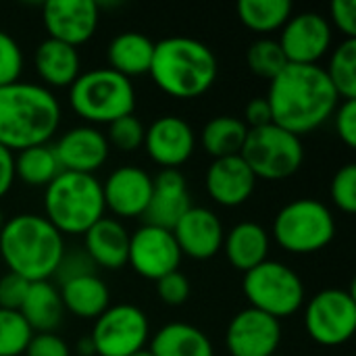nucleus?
Returning <instances> with one entry per match:
<instances>
[{
	"mask_svg": "<svg viewBox=\"0 0 356 356\" xmlns=\"http://www.w3.org/2000/svg\"><path fill=\"white\" fill-rule=\"evenodd\" d=\"M267 102L273 123L302 138L330 121L340 98L321 65H286L271 79Z\"/></svg>",
	"mask_w": 356,
	"mask_h": 356,
	"instance_id": "f257e3e1",
	"label": "nucleus"
},
{
	"mask_svg": "<svg viewBox=\"0 0 356 356\" xmlns=\"http://www.w3.org/2000/svg\"><path fill=\"white\" fill-rule=\"evenodd\" d=\"M60 125V104L52 90L15 81L0 88V144L10 152L48 144Z\"/></svg>",
	"mask_w": 356,
	"mask_h": 356,
	"instance_id": "f03ea898",
	"label": "nucleus"
},
{
	"mask_svg": "<svg viewBox=\"0 0 356 356\" xmlns=\"http://www.w3.org/2000/svg\"><path fill=\"white\" fill-rule=\"evenodd\" d=\"M63 234L35 213H21L4 221L0 229V257L10 273L29 284L50 282L65 257Z\"/></svg>",
	"mask_w": 356,
	"mask_h": 356,
	"instance_id": "7ed1b4c3",
	"label": "nucleus"
},
{
	"mask_svg": "<svg viewBox=\"0 0 356 356\" xmlns=\"http://www.w3.org/2000/svg\"><path fill=\"white\" fill-rule=\"evenodd\" d=\"M217 73V56L200 40L171 35L154 44L148 75L167 96L179 100L198 98L213 88Z\"/></svg>",
	"mask_w": 356,
	"mask_h": 356,
	"instance_id": "20e7f679",
	"label": "nucleus"
},
{
	"mask_svg": "<svg viewBox=\"0 0 356 356\" xmlns=\"http://www.w3.org/2000/svg\"><path fill=\"white\" fill-rule=\"evenodd\" d=\"M104 211L102 181L96 175L60 171L44 188V217L60 234L83 236Z\"/></svg>",
	"mask_w": 356,
	"mask_h": 356,
	"instance_id": "39448f33",
	"label": "nucleus"
},
{
	"mask_svg": "<svg viewBox=\"0 0 356 356\" xmlns=\"http://www.w3.org/2000/svg\"><path fill=\"white\" fill-rule=\"evenodd\" d=\"M69 104L88 125H108L121 117L134 115L136 88L121 73L98 67L79 77L69 88Z\"/></svg>",
	"mask_w": 356,
	"mask_h": 356,
	"instance_id": "423d86ee",
	"label": "nucleus"
},
{
	"mask_svg": "<svg viewBox=\"0 0 356 356\" xmlns=\"http://www.w3.org/2000/svg\"><path fill=\"white\" fill-rule=\"evenodd\" d=\"M334 236V213L317 198H296L273 219V240L290 254H315L327 248Z\"/></svg>",
	"mask_w": 356,
	"mask_h": 356,
	"instance_id": "0eeeda50",
	"label": "nucleus"
},
{
	"mask_svg": "<svg viewBox=\"0 0 356 356\" xmlns=\"http://www.w3.org/2000/svg\"><path fill=\"white\" fill-rule=\"evenodd\" d=\"M242 292L257 309L273 319H286L305 307V284L294 269L280 261H265L244 273Z\"/></svg>",
	"mask_w": 356,
	"mask_h": 356,
	"instance_id": "6e6552de",
	"label": "nucleus"
},
{
	"mask_svg": "<svg viewBox=\"0 0 356 356\" xmlns=\"http://www.w3.org/2000/svg\"><path fill=\"white\" fill-rule=\"evenodd\" d=\"M257 179L282 181L298 173L305 163L302 138L271 123L248 129L244 148L240 152Z\"/></svg>",
	"mask_w": 356,
	"mask_h": 356,
	"instance_id": "1a4fd4ad",
	"label": "nucleus"
},
{
	"mask_svg": "<svg viewBox=\"0 0 356 356\" xmlns=\"http://www.w3.org/2000/svg\"><path fill=\"white\" fill-rule=\"evenodd\" d=\"M307 334L321 346H342L356 330V298L350 290L317 292L305 309Z\"/></svg>",
	"mask_w": 356,
	"mask_h": 356,
	"instance_id": "9d476101",
	"label": "nucleus"
},
{
	"mask_svg": "<svg viewBox=\"0 0 356 356\" xmlns=\"http://www.w3.org/2000/svg\"><path fill=\"white\" fill-rule=\"evenodd\" d=\"M150 321L136 305L108 307L96 321L90 334L98 356H129L146 348Z\"/></svg>",
	"mask_w": 356,
	"mask_h": 356,
	"instance_id": "9b49d317",
	"label": "nucleus"
},
{
	"mask_svg": "<svg viewBox=\"0 0 356 356\" xmlns=\"http://www.w3.org/2000/svg\"><path fill=\"white\" fill-rule=\"evenodd\" d=\"M332 25L315 10L292 15L280 33V46L290 65H319L332 48Z\"/></svg>",
	"mask_w": 356,
	"mask_h": 356,
	"instance_id": "f8f14e48",
	"label": "nucleus"
},
{
	"mask_svg": "<svg viewBox=\"0 0 356 356\" xmlns=\"http://www.w3.org/2000/svg\"><path fill=\"white\" fill-rule=\"evenodd\" d=\"M181 263L179 246L169 229L154 225H142L129 234L127 265L144 280H161L167 273L177 271Z\"/></svg>",
	"mask_w": 356,
	"mask_h": 356,
	"instance_id": "ddd939ff",
	"label": "nucleus"
},
{
	"mask_svg": "<svg viewBox=\"0 0 356 356\" xmlns=\"http://www.w3.org/2000/svg\"><path fill=\"white\" fill-rule=\"evenodd\" d=\"M100 19V4L94 0H48L42 6V21L48 38L73 48L86 44Z\"/></svg>",
	"mask_w": 356,
	"mask_h": 356,
	"instance_id": "4468645a",
	"label": "nucleus"
},
{
	"mask_svg": "<svg viewBox=\"0 0 356 356\" xmlns=\"http://www.w3.org/2000/svg\"><path fill=\"white\" fill-rule=\"evenodd\" d=\"M282 342V323L257 309L236 313L225 332V346L232 356H271Z\"/></svg>",
	"mask_w": 356,
	"mask_h": 356,
	"instance_id": "2eb2a0df",
	"label": "nucleus"
},
{
	"mask_svg": "<svg viewBox=\"0 0 356 356\" xmlns=\"http://www.w3.org/2000/svg\"><path fill=\"white\" fill-rule=\"evenodd\" d=\"M144 148L152 163L163 169H177L192 159L196 134L186 119L177 115H163L146 127Z\"/></svg>",
	"mask_w": 356,
	"mask_h": 356,
	"instance_id": "dca6fc26",
	"label": "nucleus"
},
{
	"mask_svg": "<svg viewBox=\"0 0 356 356\" xmlns=\"http://www.w3.org/2000/svg\"><path fill=\"white\" fill-rule=\"evenodd\" d=\"M63 171L94 175L108 159L111 146L106 136L94 125H77L67 129L52 146Z\"/></svg>",
	"mask_w": 356,
	"mask_h": 356,
	"instance_id": "f3484780",
	"label": "nucleus"
},
{
	"mask_svg": "<svg viewBox=\"0 0 356 356\" xmlns=\"http://www.w3.org/2000/svg\"><path fill=\"white\" fill-rule=\"evenodd\" d=\"M181 257H190L196 261H207L219 254L223 248V223L221 219L204 207H190L184 217L171 229Z\"/></svg>",
	"mask_w": 356,
	"mask_h": 356,
	"instance_id": "a211bd4d",
	"label": "nucleus"
},
{
	"mask_svg": "<svg viewBox=\"0 0 356 356\" xmlns=\"http://www.w3.org/2000/svg\"><path fill=\"white\" fill-rule=\"evenodd\" d=\"M104 207L123 219L144 217L150 196H152V177L134 165L117 167L106 181L102 184Z\"/></svg>",
	"mask_w": 356,
	"mask_h": 356,
	"instance_id": "6ab92c4d",
	"label": "nucleus"
},
{
	"mask_svg": "<svg viewBox=\"0 0 356 356\" xmlns=\"http://www.w3.org/2000/svg\"><path fill=\"white\" fill-rule=\"evenodd\" d=\"M190 207V192L181 171L161 169L159 175L152 177V196L144 213V221L146 225L171 232Z\"/></svg>",
	"mask_w": 356,
	"mask_h": 356,
	"instance_id": "aec40b11",
	"label": "nucleus"
},
{
	"mask_svg": "<svg viewBox=\"0 0 356 356\" xmlns=\"http://www.w3.org/2000/svg\"><path fill=\"white\" fill-rule=\"evenodd\" d=\"M207 192L209 196L227 209L244 204L254 188H257V177L250 171V167L244 163V159L238 156H225V159H215L211 167L207 169Z\"/></svg>",
	"mask_w": 356,
	"mask_h": 356,
	"instance_id": "412c9836",
	"label": "nucleus"
},
{
	"mask_svg": "<svg viewBox=\"0 0 356 356\" xmlns=\"http://www.w3.org/2000/svg\"><path fill=\"white\" fill-rule=\"evenodd\" d=\"M83 252L102 269L117 271L127 265L129 232L115 217H102L83 234Z\"/></svg>",
	"mask_w": 356,
	"mask_h": 356,
	"instance_id": "4be33fe9",
	"label": "nucleus"
},
{
	"mask_svg": "<svg viewBox=\"0 0 356 356\" xmlns=\"http://www.w3.org/2000/svg\"><path fill=\"white\" fill-rule=\"evenodd\" d=\"M33 67L44 88H71L81 73V60L77 48L58 40L46 38L33 52Z\"/></svg>",
	"mask_w": 356,
	"mask_h": 356,
	"instance_id": "5701e85b",
	"label": "nucleus"
},
{
	"mask_svg": "<svg viewBox=\"0 0 356 356\" xmlns=\"http://www.w3.org/2000/svg\"><path fill=\"white\" fill-rule=\"evenodd\" d=\"M269 246H271L269 232L254 221L236 223L223 238V250L229 265L242 273H248L250 269L265 263L269 254Z\"/></svg>",
	"mask_w": 356,
	"mask_h": 356,
	"instance_id": "b1692460",
	"label": "nucleus"
},
{
	"mask_svg": "<svg viewBox=\"0 0 356 356\" xmlns=\"http://www.w3.org/2000/svg\"><path fill=\"white\" fill-rule=\"evenodd\" d=\"M65 311L79 319H98L111 307V292L96 273L71 277L58 288Z\"/></svg>",
	"mask_w": 356,
	"mask_h": 356,
	"instance_id": "393cba45",
	"label": "nucleus"
},
{
	"mask_svg": "<svg viewBox=\"0 0 356 356\" xmlns=\"http://www.w3.org/2000/svg\"><path fill=\"white\" fill-rule=\"evenodd\" d=\"M106 56L108 69L121 73L127 79L136 75H146L150 73L154 42L140 31H123L111 40Z\"/></svg>",
	"mask_w": 356,
	"mask_h": 356,
	"instance_id": "a878e982",
	"label": "nucleus"
},
{
	"mask_svg": "<svg viewBox=\"0 0 356 356\" xmlns=\"http://www.w3.org/2000/svg\"><path fill=\"white\" fill-rule=\"evenodd\" d=\"M19 313L33 334H54L65 315L58 288L50 282H33Z\"/></svg>",
	"mask_w": 356,
	"mask_h": 356,
	"instance_id": "bb28decb",
	"label": "nucleus"
},
{
	"mask_svg": "<svg viewBox=\"0 0 356 356\" xmlns=\"http://www.w3.org/2000/svg\"><path fill=\"white\" fill-rule=\"evenodd\" d=\"M152 356H215L213 342L209 336L181 321L163 325L150 340Z\"/></svg>",
	"mask_w": 356,
	"mask_h": 356,
	"instance_id": "cd10ccee",
	"label": "nucleus"
},
{
	"mask_svg": "<svg viewBox=\"0 0 356 356\" xmlns=\"http://www.w3.org/2000/svg\"><path fill=\"white\" fill-rule=\"evenodd\" d=\"M248 127L234 115H219L204 123L200 131V146L215 159L238 156L244 148Z\"/></svg>",
	"mask_w": 356,
	"mask_h": 356,
	"instance_id": "c85d7f7f",
	"label": "nucleus"
},
{
	"mask_svg": "<svg viewBox=\"0 0 356 356\" xmlns=\"http://www.w3.org/2000/svg\"><path fill=\"white\" fill-rule=\"evenodd\" d=\"M60 171L50 144L31 146L15 154V179H21L29 188H46Z\"/></svg>",
	"mask_w": 356,
	"mask_h": 356,
	"instance_id": "c756f323",
	"label": "nucleus"
},
{
	"mask_svg": "<svg viewBox=\"0 0 356 356\" xmlns=\"http://www.w3.org/2000/svg\"><path fill=\"white\" fill-rule=\"evenodd\" d=\"M240 21L257 33H273L292 17L290 0H242L236 6Z\"/></svg>",
	"mask_w": 356,
	"mask_h": 356,
	"instance_id": "7c9ffc66",
	"label": "nucleus"
},
{
	"mask_svg": "<svg viewBox=\"0 0 356 356\" xmlns=\"http://www.w3.org/2000/svg\"><path fill=\"white\" fill-rule=\"evenodd\" d=\"M338 98L356 100V40L340 42L332 54L327 67H323Z\"/></svg>",
	"mask_w": 356,
	"mask_h": 356,
	"instance_id": "2f4dec72",
	"label": "nucleus"
},
{
	"mask_svg": "<svg viewBox=\"0 0 356 356\" xmlns=\"http://www.w3.org/2000/svg\"><path fill=\"white\" fill-rule=\"evenodd\" d=\"M246 65H248V69L254 75L271 81L273 77H277L284 71L288 60H286L277 40H273V38H259V40H254L248 46Z\"/></svg>",
	"mask_w": 356,
	"mask_h": 356,
	"instance_id": "473e14b6",
	"label": "nucleus"
},
{
	"mask_svg": "<svg viewBox=\"0 0 356 356\" xmlns=\"http://www.w3.org/2000/svg\"><path fill=\"white\" fill-rule=\"evenodd\" d=\"M33 332L19 311L0 309V356H21Z\"/></svg>",
	"mask_w": 356,
	"mask_h": 356,
	"instance_id": "72a5a7b5",
	"label": "nucleus"
},
{
	"mask_svg": "<svg viewBox=\"0 0 356 356\" xmlns=\"http://www.w3.org/2000/svg\"><path fill=\"white\" fill-rule=\"evenodd\" d=\"M144 123L136 115H127L108 123V131L104 136L111 148H117L121 152H134L144 146Z\"/></svg>",
	"mask_w": 356,
	"mask_h": 356,
	"instance_id": "f704fd0d",
	"label": "nucleus"
},
{
	"mask_svg": "<svg viewBox=\"0 0 356 356\" xmlns=\"http://www.w3.org/2000/svg\"><path fill=\"white\" fill-rule=\"evenodd\" d=\"M332 202L346 215H353L356 211V165L348 163L340 167L332 179L330 186Z\"/></svg>",
	"mask_w": 356,
	"mask_h": 356,
	"instance_id": "c9c22d12",
	"label": "nucleus"
},
{
	"mask_svg": "<svg viewBox=\"0 0 356 356\" xmlns=\"http://www.w3.org/2000/svg\"><path fill=\"white\" fill-rule=\"evenodd\" d=\"M23 71V52L17 40L0 29V88L19 81Z\"/></svg>",
	"mask_w": 356,
	"mask_h": 356,
	"instance_id": "e433bc0d",
	"label": "nucleus"
},
{
	"mask_svg": "<svg viewBox=\"0 0 356 356\" xmlns=\"http://www.w3.org/2000/svg\"><path fill=\"white\" fill-rule=\"evenodd\" d=\"M156 294L167 307H181L190 298V282L177 269V271L167 273L161 280H156Z\"/></svg>",
	"mask_w": 356,
	"mask_h": 356,
	"instance_id": "4c0bfd02",
	"label": "nucleus"
},
{
	"mask_svg": "<svg viewBox=\"0 0 356 356\" xmlns=\"http://www.w3.org/2000/svg\"><path fill=\"white\" fill-rule=\"evenodd\" d=\"M29 286L31 284L17 273L6 271L4 275H0V309L19 311L27 296Z\"/></svg>",
	"mask_w": 356,
	"mask_h": 356,
	"instance_id": "58836bf2",
	"label": "nucleus"
},
{
	"mask_svg": "<svg viewBox=\"0 0 356 356\" xmlns=\"http://www.w3.org/2000/svg\"><path fill=\"white\" fill-rule=\"evenodd\" d=\"M25 356H71V348L56 334H33Z\"/></svg>",
	"mask_w": 356,
	"mask_h": 356,
	"instance_id": "ea45409f",
	"label": "nucleus"
},
{
	"mask_svg": "<svg viewBox=\"0 0 356 356\" xmlns=\"http://www.w3.org/2000/svg\"><path fill=\"white\" fill-rule=\"evenodd\" d=\"M334 121H336V131L340 136V140L348 146H356V100H342L334 113Z\"/></svg>",
	"mask_w": 356,
	"mask_h": 356,
	"instance_id": "a19ab883",
	"label": "nucleus"
},
{
	"mask_svg": "<svg viewBox=\"0 0 356 356\" xmlns=\"http://www.w3.org/2000/svg\"><path fill=\"white\" fill-rule=\"evenodd\" d=\"M330 17H332V23L346 35L344 40H356L355 0H334L332 6H330Z\"/></svg>",
	"mask_w": 356,
	"mask_h": 356,
	"instance_id": "79ce46f5",
	"label": "nucleus"
},
{
	"mask_svg": "<svg viewBox=\"0 0 356 356\" xmlns=\"http://www.w3.org/2000/svg\"><path fill=\"white\" fill-rule=\"evenodd\" d=\"M94 263L90 261V257L86 252H75L73 257L65 252L54 277L58 280V284L71 280V277H77V275H86V273H94Z\"/></svg>",
	"mask_w": 356,
	"mask_h": 356,
	"instance_id": "37998d69",
	"label": "nucleus"
},
{
	"mask_svg": "<svg viewBox=\"0 0 356 356\" xmlns=\"http://www.w3.org/2000/svg\"><path fill=\"white\" fill-rule=\"evenodd\" d=\"M244 123H246L248 129H257V127H265V125H271V123H273L271 106H269V102H267L265 96L252 98V100L246 104Z\"/></svg>",
	"mask_w": 356,
	"mask_h": 356,
	"instance_id": "c03bdc74",
	"label": "nucleus"
},
{
	"mask_svg": "<svg viewBox=\"0 0 356 356\" xmlns=\"http://www.w3.org/2000/svg\"><path fill=\"white\" fill-rule=\"evenodd\" d=\"M15 181V152L0 144V198L6 196Z\"/></svg>",
	"mask_w": 356,
	"mask_h": 356,
	"instance_id": "a18cd8bd",
	"label": "nucleus"
},
{
	"mask_svg": "<svg viewBox=\"0 0 356 356\" xmlns=\"http://www.w3.org/2000/svg\"><path fill=\"white\" fill-rule=\"evenodd\" d=\"M77 353L79 356H94V344H92V340H90V336H86V338H81L79 342H77Z\"/></svg>",
	"mask_w": 356,
	"mask_h": 356,
	"instance_id": "49530a36",
	"label": "nucleus"
},
{
	"mask_svg": "<svg viewBox=\"0 0 356 356\" xmlns=\"http://www.w3.org/2000/svg\"><path fill=\"white\" fill-rule=\"evenodd\" d=\"M129 356H152V353L148 348H142V350H138V353H134V355Z\"/></svg>",
	"mask_w": 356,
	"mask_h": 356,
	"instance_id": "de8ad7c7",
	"label": "nucleus"
},
{
	"mask_svg": "<svg viewBox=\"0 0 356 356\" xmlns=\"http://www.w3.org/2000/svg\"><path fill=\"white\" fill-rule=\"evenodd\" d=\"M2 225H4V215H2V211H0V229H2Z\"/></svg>",
	"mask_w": 356,
	"mask_h": 356,
	"instance_id": "09e8293b",
	"label": "nucleus"
},
{
	"mask_svg": "<svg viewBox=\"0 0 356 356\" xmlns=\"http://www.w3.org/2000/svg\"><path fill=\"white\" fill-rule=\"evenodd\" d=\"M271 356H284V355H277V353H275V355H271Z\"/></svg>",
	"mask_w": 356,
	"mask_h": 356,
	"instance_id": "8fccbe9b",
	"label": "nucleus"
}]
</instances>
